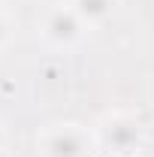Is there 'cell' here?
I'll use <instances>...</instances> for the list:
<instances>
[{
  "label": "cell",
  "mask_w": 154,
  "mask_h": 157,
  "mask_svg": "<svg viewBox=\"0 0 154 157\" xmlns=\"http://www.w3.org/2000/svg\"><path fill=\"white\" fill-rule=\"evenodd\" d=\"M88 30L91 27L82 21V15L73 9L70 0L52 3L42 12V18H39V33H42V39L48 45H55V48H76L79 42L88 36Z\"/></svg>",
  "instance_id": "cell-3"
},
{
  "label": "cell",
  "mask_w": 154,
  "mask_h": 157,
  "mask_svg": "<svg viewBox=\"0 0 154 157\" xmlns=\"http://www.w3.org/2000/svg\"><path fill=\"white\" fill-rule=\"evenodd\" d=\"M12 36H15V15L9 12L6 3H0V52L12 42Z\"/></svg>",
  "instance_id": "cell-5"
},
{
  "label": "cell",
  "mask_w": 154,
  "mask_h": 157,
  "mask_svg": "<svg viewBox=\"0 0 154 157\" xmlns=\"http://www.w3.org/2000/svg\"><path fill=\"white\" fill-rule=\"evenodd\" d=\"M121 157H142V151H139V154H121Z\"/></svg>",
  "instance_id": "cell-7"
},
{
  "label": "cell",
  "mask_w": 154,
  "mask_h": 157,
  "mask_svg": "<svg viewBox=\"0 0 154 157\" xmlns=\"http://www.w3.org/2000/svg\"><path fill=\"white\" fill-rule=\"evenodd\" d=\"M6 145H9V130H6V124L0 121V154L6 151Z\"/></svg>",
  "instance_id": "cell-6"
},
{
  "label": "cell",
  "mask_w": 154,
  "mask_h": 157,
  "mask_svg": "<svg viewBox=\"0 0 154 157\" xmlns=\"http://www.w3.org/2000/svg\"><path fill=\"white\" fill-rule=\"evenodd\" d=\"M97 151L103 157H121V154H139L145 142V127L130 112H106L94 124Z\"/></svg>",
  "instance_id": "cell-2"
},
{
  "label": "cell",
  "mask_w": 154,
  "mask_h": 157,
  "mask_svg": "<svg viewBox=\"0 0 154 157\" xmlns=\"http://www.w3.org/2000/svg\"><path fill=\"white\" fill-rule=\"evenodd\" d=\"M70 3H73V9L82 15V21L88 27H97V24L109 21L118 9V0H70Z\"/></svg>",
  "instance_id": "cell-4"
},
{
  "label": "cell",
  "mask_w": 154,
  "mask_h": 157,
  "mask_svg": "<svg viewBox=\"0 0 154 157\" xmlns=\"http://www.w3.org/2000/svg\"><path fill=\"white\" fill-rule=\"evenodd\" d=\"M39 157H91L97 154L94 127H85L79 121H55L39 127L37 133Z\"/></svg>",
  "instance_id": "cell-1"
}]
</instances>
